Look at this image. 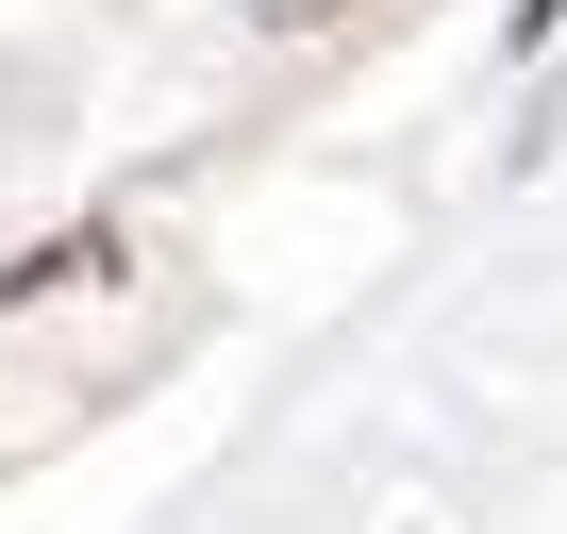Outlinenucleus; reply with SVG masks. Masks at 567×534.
Masks as SVG:
<instances>
[{"instance_id": "1", "label": "nucleus", "mask_w": 567, "mask_h": 534, "mask_svg": "<svg viewBox=\"0 0 567 534\" xmlns=\"http://www.w3.org/2000/svg\"><path fill=\"white\" fill-rule=\"evenodd\" d=\"M368 0H250V34H284V51H318V34H351Z\"/></svg>"}]
</instances>
